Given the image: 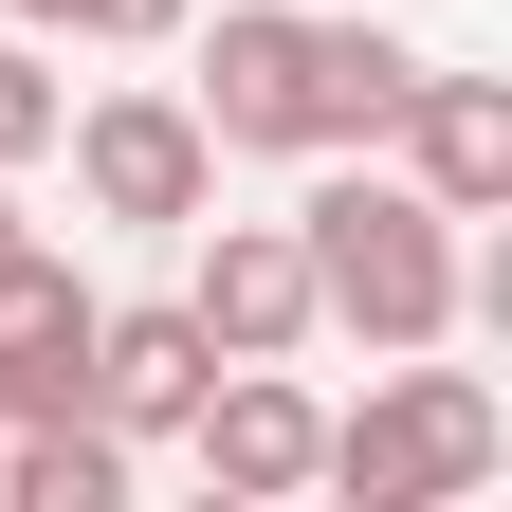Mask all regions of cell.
Segmentation results:
<instances>
[{
    "label": "cell",
    "instance_id": "obj_1",
    "mask_svg": "<svg viewBox=\"0 0 512 512\" xmlns=\"http://www.w3.org/2000/svg\"><path fill=\"white\" fill-rule=\"evenodd\" d=\"M293 256H311V330H366V366L384 348H439L458 330V220L421 202L384 147H330V183L293 202Z\"/></svg>",
    "mask_w": 512,
    "mask_h": 512
},
{
    "label": "cell",
    "instance_id": "obj_2",
    "mask_svg": "<svg viewBox=\"0 0 512 512\" xmlns=\"http://www.w3.org/2000/svg\"><path fill=\"white\" fill-rule=\"evenodd\" d=\"M512 458V403L476 366H421V348H384V384L330 421V458H311V494H348V512H439V494H476Z\"/></svg>",
    "mask_w": 512,
    "mask_h": 512
},
{
    "label": "cell",
    "instance_id": "obj_3",
    "mask_svg": "<svg viewBox=\"0 0 512 512\" xmlns=\"http://www.w3.org/2000/svg\"><path fill=\"white\" fill-rule=\"evenodd\" d=\"M55 147H74L92 220H147V238H183V220L220 202V128L183 110V92H92V110H55Z\"/></svg>",
    "mask_w": 512,
    "mask_h": 512
},
{
    "label": "cell",
    "instance_id": "obj_4",
    "mask_svg": "<svg viewBox=\"0 0 512 512\" xmlns=\"http://www.w3.org/2000/svg\"><path fill=\"white\" fill-rule=\"evenodd\" d=\"M183 37H202V92L183 110H202L220 147H256V165H311V19L293 0H220V19H183Z\"/></svg>",
    "mask_w": 512,
    "mask_h": 512
},
{
    "label": "cell",
    "instance_id": "obj_5",
    "mask_svg": "<svg viewBox=\"0 0 512 512\" xmlns=\"http://www.w3.org/2000/svg\"><path fill=\"white\" fill-rule=\"evenodd\" d=\"M183 458H202L238 512H293V494H311V458H330V403H311L293 366H220L202 403H183Z\"/></svg>",
    "mask_w": 512,
    "mask_h": 512
},
{
    "label": "cell",
    "instance_id": "obj_6",
    "mask_svg": "<svg viewBox=\"0 0 512 512\" xmlns=\"http://www.w3.org/2000/svg\"><path fill=\"white\" fill-rule=\"evenodd\" d=\"M183 238H202L183 330H202L220 366H293L311 348V256H293V220H183Z\"/></svg>",
    "mask_w": 512,
    "mask_h": 512
},
{
    "label": "cell",
    "instance_id": "obj_7",
    "mask_svg": "<svg viewBox=\"0 0 512 512\" xmlns=\"http://www.w3.org/2000/svg\"><path fill=\"white\" fill-rule=\"evenodd\" d=\"M384 147H403V183H421L439 220H494V202H512V92H494V74H439V55H421V92H403Z\"/></svg>",
    "mask_w": 512,
    "mask_h": 512
},
{
    "label": "cell",
    "instance_id": "obj_8",
    "mask_svg": "<svg viewBox=\"0 0 512 512\" xmlns=\"http://www.w3.org/2000/svg\"><path fill=\"white\" fill-rule=\"evenodd\" d=\"M92 403V293L37 238H0V421H74Z\"/></svg>",
    "mask_w": 512,
    "mask_h": 512
},
{
    "label": "cell",
    "instance_id": "obj_9",
    "mask_svg": "<svg viewBox=\"0 0 512 512\" xmlns=\"http://www.w3.org/2000/svg\"><path fill=\"white\" fill-rule=\"evenodd\" d=\"M220 384V348L183 330V293L165 311H92V421L128 439V458H147V439H183V403H202Z\"/></svg>",
    "mask_w": 512,
    "mask_h": 512
},
{
    "label": "cell",
    "instance_id": "obj_10",
    "mask_svg": "<svg viewBox=\"0 0 512 512\" xmlns=\"http://www.w3.org/2000/svg\"><path fill=\"white\" fill-rule=\"evenodd\" d=\"M403 92H421V55H403V37L311 19V165H330V147H384V128H403Z\"/></svg>",
    "mask_w": 512,
    "mask_h": 512
},
{
    "label": "cell",
    "instance_id": "obj_11",
    "mask_svg": "<svg viewBox=\"0 0 512 512\" xmlns=\"http://www.w3.org/2000/svg\"><path fill=\"white\" fill-rule=\"evenodd\" d=\"M128 494V439L74 403V421H0V512H110Z\"/></svg>",
    "mask_w": 512,
    "mask_h": 512
},
{
    "label": "cell",
    "instance_id": "obj_12",
    "mask_svg": "<svg viewBox=\"0 0 512 512\" xmlns=\"http://www.w3.org/2000/svg\"><path fill=\"white\" fill-rule=\"evenodd\" d=\"M55 110H74V92H55V55L0 19V165H37V147H55Z\"/></svg>",
    "mask_w": 512,
    "mask_h": 512
},
{
    "label": "cell",
    "instance_id": "obj_13",
    "mask_svg": "<svg viewBox=\"0 0 512 512\" xmlns=\"http://www.w3.org/2000/svg\"><path fill=\"white\" fill-rule=\"evenodd\" d=\"M183 19H202V0H74V37H128V55H147V37H183Z\"/></svg>",
    "mask_w": 512,
    "mask_h": 512
},
{
    "label": "cell",
    "instance_id": "obj_14",
    "mask_svg": "<svg viewBox=\"0 0 512 512\" xmlns=\"http://www.w3.org/2000/svg\"><path fill=\"white\" fill-rule=\"evenodd\" d=\"M0 19H19V37H74V0H0Z\"/></svg>",
    "mask_w": 512,
    "mask_h": 512
}]
</instances>
